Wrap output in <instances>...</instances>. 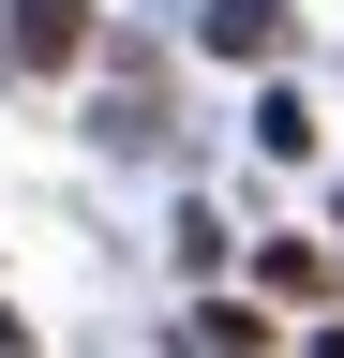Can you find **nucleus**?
Here are the masks:
<instances>
[{
    "label": "nucleus",
    "mask_w": 344,
    "mask_h": 358,
    "mask_svg": "<svg viewBox=\"0 0 344 358\" xmlns=\"http://www.w3.org/2000/svg\"><path fill=\"white\" fill-rule=\"evenodd\" d=\"M0 45H15V75H60L90 45V0H0Z\"/></svg>",
    "instance_id": "nucleus-1"
},
{
    "label": "nucleus",
    "mask_w": 344,
    "mask_h": 358,
    "mask_svg": "<svg viewBox=\"0 0 344 358\" xmlns=\"http://www.w3.org/2000/svg\"><path fill=\"white\" fill-rule=\"evenodd\" d=\"M209 45H225V60H284V0H225Z\"/></svg>",
    "instance_id": "nucleus-2"
},
{
    "label": "nucleus",
    "mask_w": 344,
    "mask_h": 358,
    "mask_svg": "<svg viewBox=\"0 0 344 358\" xmlns=\"http://www.w3.org/2000/svg\"><path fill=\"white\" fill-rule=\"evenodd\" d=\"M195 343H209V358H284V329H270V313H240V299H209Z\"/></svg>",
    "instance_id": "nucleus-3"
},
{
    "label": "nucleus",
    "mask_w": 344,
    "mask_h": 358,
    "mask_svg": "<svg viewBox=\"0 0 344 358\" xmlns=\"http://www.w3.org/2000/svg\"><path fill=\"white\" fill-rule=\"evenodd\" d=\"M270 299H329V254L315 239H270Z\"/></svg>",
    "instance_id": "nucleus-4"
},
{
    "label": "nucleus",
    "mask_w": 344,
    "mask_h": 358,
    "mask_svg": "<svg viewBox=\"0 0 344 358\" xmlns=\"http://www.w3.org/2000/svg\"><path fill=\"white\" fill-rule=\"evenodd\" d=\"M299 358H344V313H329V329H315V343H299Z\"/></svg>",
    "instance_id": "nucleus-5"
},
{
    "label": "nucleus",
    "mask_w": 344,
    "mask_h": 358,
    "mask_svg": "<svg viewBox=\"0 0 344 358\" xmlns=\"http://www.w3.org/2000/svg\"><path fill=\"white\" fill-rule=\"evenodd\" d=\"M0 358H30V329H15V313H0Z\"/></svg>",
    "instance_id": "nucleus-6"
}]
</instances>
